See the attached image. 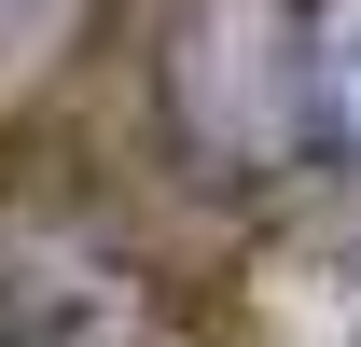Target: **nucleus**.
<instances>
[{"label":"nucleus","mask_w":361,"mask_h":347,"mask_svg":"<svg viewBox=\"0 0 361 347\" xmlns=\"http://www.w3.org/2000/svg\"><path fill=\"white\" fill-rule=\"evenodd\" d=\"M292 139L361 181V0H292Z\"/></svg>","instance_id":"obj_1"},{"label":"nucleus","mask_w":361,"mask_h":347,"mask_svg":"<svg viewBox=\"0 0 361 347\" xmlns=\"http://www.w3.org/2000/svg\"><path fill=\"white\" fill-rule=\"evenodd\" d=\"M42 14H56V0H0V42H28V28H42Z\"/></svg>","instance_id":"obj_2"}]
</instances>
